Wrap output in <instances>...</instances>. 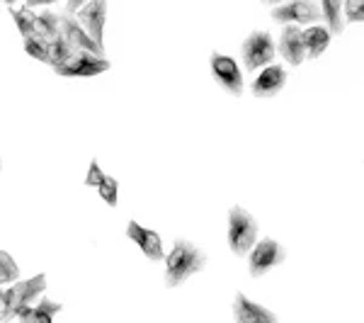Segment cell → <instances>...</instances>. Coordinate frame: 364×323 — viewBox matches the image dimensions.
Wrapping results in <instances>:
<instances>
[{
	"label": "cell",
	"instance_id": "obj_23",
	"mask_svg": "<svg viewBox=\"0 0 364 323\" xmlns=\"http://www.w3.org/2000/svg\"><path fill=\"white\" fill-rule=\"evenodd\" d=\"M97 192H100V197L109 204V207H117V204H119V202H117V199H119V183H117L112 175H107V178H105V183L97 187Z\"/></svg>",
	"mask_w": 364,
	"mask_h": 323
},
{
	"label": "cell",
	"instance_id": "obj_6",
	"mask_svg": "<svg viewBox=\"0 0 364 323\" xmlns=\"http://www.w3.org/2000/svg\"><path fill=\"white\" fill-rule=\"evenodd\" d=\"M209 66H211L214 80L224 88L228 95H233V97L243 95V73H240V66L236 63V58L224 56V54H219V51H211Z\"/></svg>",
	"mask_w": 364,
	"mask_h": 323
},
{
	"label": "cell",
	"instance_id": "obj_10",
	"mask_svg": "<svg viewBox=\"0 0 364 323\" xmlns=\"http://www.w3.org/2000/svg\"><path fill=\"white\" fill-rule=\"evenodd\" d=\"M61 32H63V37L68 39V44L73 46V49L90 51V54L105 58V49L90 37V34L85 32V27L80 25L78 20H75V15H68V13L61 15Z\"/></svg>",
	"mask_w": 364,
	"mask_h": 323
},
{
	"label": "cell",
	"instance_id": "obj_9",
	"mask_svg": "<svg viewBox=\"0 0 364 323\" xmlns=\"http://www.w3.org/2000/svg\"><path fill=\"white\" fill-rule=\"evenodd\" d=\"M75 20L85 27L95 42L105 49V20H107V0H90L87 5L78 10Z\"/></svg>",
	"mask_w": 364,
	"mask_h": 323
},
{
	"label": "cell",
	"instance_id": "obj_3",
	"mask_svg": "<svg viewBox=\"0 0 364 323\" xmlns=\"http://www.w3.org/2000/svg\"><path fill=\"white\" fill-rule=\"evenodd\" d=\"M257 221L243 207H233L228 211V248L233 255L243 258L257 245Z\"/></svg>",
	"mask_w": 364,
	"mask_h": 323
},
{
	"label": "cell",
	"instance_id": "obj_15",
	"mask_svg": "<svg viewBox=\"0 0 364 323\" xmlns=\"http://www.w3.org/2000/svg\"><path fill=\"white\" fill-rule=\"evenodd\" d=\"M331 37H333L331 29L321 27V25L304 29V44H306L309 58H318L323 51H326L328 46H331Z\"/></svg>",
	"mask_w": 364,
	"mask_h": 323
},
{
	"label": "cell",
	"instance_id": "obj_21",
	"mask_svg": "<svg viewBox=\"0 0 364 323\" xmlns=\"http://www.w3.org/2000/svg\"><path fill=\"white\" fill-rule=\"evenodd\" d=\"M25 51L32 58H37V61L49 63V66H51V51H49V42H46V39L32 34V37L25 39Z\"/></svg>",
	"mask_w": 364,
	"mask_h": 323
},
{
	"label": "cell",
	"instance_id": "obj_26",
	"mask_svg": "<svg viewBox=\"0 0 364 323\" xmlns=\"http://www.w3.org/2000/svg\"><path fill=\"white\" fill-rule=\"evenodd\" d=\"M90 0H68L66 3V10L63 13H68V15H78V10L83 8V5H87Z\"/></svg>",
	"mask_w": 364,
	"mask_h": 323
},
{
	"label": "cell",
	"instance_id": "obj_24",
	"mask_svg": "<svg viewBox=\"0 0 364 323\" xmlns=\"http://www.w3.org/2000/svg\"><path fill=\"white\" fill-rule=\"evenodd\" d=\"M345 20L364 22V0H348L345 3Z\"/></svg>",
	"mask_w": 364,
	"mask_h": 323
},
{
	"label": "cell",
	"instance_id": "obj_13",
	"mask_svg": "<svg viewBox=\"0 0 364 323\" xmlns=\"http://www.w3.org/2000/svg\"><path fill=\"white\" fill-rule=\"evenodd\" d=\"M233 316H236V323H279L277 316L269 309L260 307V304L250 302L243 292L236 295V302H233Z\"/></svg>",
	"mask_w": 364,
	"mask_h": 323
},
{
	"label": "cell",
	"instance_id": "obj_19",
	"mask_svg": "<svg viewBox=\"0 0 364 323\" xmlns=\"http://www.w3.org/2000/svg\"><path fill=\"white\" fill-rule=\"evenodd\" d=\"M10 15L15 17V25L20 29L22 39L32 37V34H37V13H32V8H8Z\"/></svg>",
	"mask_w": 364,
	"mask_h": 323
},
{
	"label": "cell",
	"instance_id": "obj_29",
	"mask_svg": "<svg viewBox=\"0 0 364 323\" xmlns=\"http://www.w3.org/2000/svg\"><path fill=\"white\" fill-rule=\"evenodd\" d=\"M3 3H5V5H8V8H13V5L17 3V0H3Z\"/></svg>",
	"mask_w": 364,
	"mask_h": 323
},
{
	"label": "cell",
	"instance_id": "obj_17",
	"mask_svg": "<svg viewBox=\"0 0 364 323\" xmlns=\"http://www.w3.org/2000/svg\"><path fill=\"white\" fill-rule=\"evenodd\" d=\"M61 311V304L56 302H49V299H42V302L37 304V307H27L22 311L17 319L20 323H54V316Z\"/></svg>",
	"mask_w": 364,
	"mask_h": 323
},
{
	"label": "cell",
	"instance_id": "obj_5",
	"mask_svg": "<svg viewBox=\"0 0 364 323\" xmlns=\"http://www.w3.org/2000/svg\"><path fill=\"white\" fill-rule=\"evenodd\" d=\"M277 54V44H274L269 32H252L245 37L240 46V56H243V66L248 70H257L262 66H269Z\"/></svg>",
	"mask_w": 364,
	"mask_h": 323
},
{
	"label": "cell",
	"instance_id": "obj_2",
	"mask_svg": "<svg viewBox=\"0 0 364 323\" xmlns=\"http://www.w3.org/2000/svg\"><path fill=\"white\" fill-rule=\"evenodd\" d=\"M46 292V275H37L32 280L25 282H15L8 290H3V314H0V321L8 323L10 319H17L22 314L32 299H37L39 295Z\"/></svg>",
	"mask_w": 364,
	"mask_h": 323
},
{
	"label": "cell",
	"instance_id": "obj_1",
	"mask_svg": "<svg viewBox=\"0 0 364 323\" xmlns=\"http://www.w3.org/2000/svg\"><path fill=\"white\" fill-rule=\"evenodd\" d=\"M204 268H207V255L190 240L175 238L173 250L166 258V287H178Z\"/></svg>",
	"mask_w": 364,
	"mask_h": 323
},
{
	"label": "cell",
	"instance_id": "obj_20",
	"mask_svg": "<svg viewBox=\"0 0 364 323\" xmlns=\"http://www.w3.org/2000/svg\"><path fill=\"white\" fill-rule=\"evenodd\" d=\"M49 51H51V66H61V63H66L70 56L75 54V49L68 44V39L63 37V32L58 34L56 39H51L49 42Z\"/></svg>",
	"mask_w": 364,
	"mask_h": 323
},
{
	"label": "cell",
	"instance_id": "obj_22",
	"mask_svg": "<svg viewBox=\"0 0 364 323\" xmlns=\"http://www.w3.org/2000/svg\"><path fill=\"white\" fill-rule=\"evenodd\" d=\"M17 277H20V270H17L13 255L8 250H0V282L3 285H15Z\"/></svg>",
	"mask_w": 364,
	"mask_h": 323
},
{
	"label": "cell",
	"instance_id": "obj_12",
	"mask_svg": "<svg viewBox=\"0 0 364 323\" xmlns=\"http://www.w3.org/2000/svg\"><path fill=\"white\" fill-rule=\"evenodd\" d=\"M127 236H129V240H134V243L144 250V255L149 258V260L156 263V260H163V258H166V253H163L161 236H158L156 231H151V228H144L139 221H129Z\"/></svg>",
	"mask_w": 364,
	"mask_h": 323
},
{
	"label": "cell",
	"instance_id": "obj_4",
	"mask_svg": "<svg viewBox=\"0 0 364 323\" xmlns=\"http://www.w3.org/2000/svg\"><path fill=\"white\" fill-rule=\"evenodd\" d=\"M272 20L279 25H316V22H326L323 8L316 0H289L284 5L272 8Z\"/></svg>",
	"mask_w": 364,
	"mask_h": 323
},
{
	"label": "cell",
	"instance_id": "obj_28",
	"mask_svg": "<svg viewBox=\"0 0 364 323\" xmlns=\"http://www.w3.org/2000/svg\"><path fill=\"white\" fill-rule=\"evenodd\" d=\"M262 3H265V5H274V8H277V5H284V3H289V0H262Z\"/></svg>",
	"mask_w": 364,
	"mask_h": 323
},
{
	"label": "cell",
	"instance_id": "obj_8",
	"mask_svg": "<svg viewBox=\"0 0 364 323\" xmlns=\"http://www.w3.org/2000/svg\"><path fill=\"white\" fill-rule=\"evenodd\" d=\"M284 258H287V250L282 248L274 238L257 240V245L250 250V260H248L250 275H252V277H262L267 270L282 265V263H284Z\"/></svg>",
	"mask_w": 364,
	"mask_h": 323
},
{
	"label": "cell",
	"instance_id": "obj_25",
	"mask_svg": "<svg viewBox=\"0 0 364 323\" xmlns=\"http://www.w3.org/2000/svg\"><path fill=\"white\" fill-rule=\"evenodd\" d=\"M105 178H107V175H105L102 170H100V163H97V161H92V163H90V170H87L85 185H87V187H100V185L105 183Z\"/></svg>",
	"mask_w": 364,
	"mask_h": 323
},
{
	"label": "cell",
	"instance_id": "obj_27",
	"mask_svg": "<svg viewBox=\"0 0 364 323\" xmlns=\"http://www.w3.org/2000/svg\"><path fill=\"white\" fill-rule=\"evenodd\" d=\"M56 0H27V8H39V5H54Z\"/></svg>",
	"mask_w": 364,
	"mask_h": 323
},
{
	"label": "cell",
	"instance_id": "obj_18",
	"mask_svg": "<svg viewBox=\"0 0 364 323\" xmlns=\"http://www.w3.org/2000/svg\"><path fill=\"white\" fill-rule=\"evenodd\" d=\"M58 34H61V15L49 13V10L37 13V37L51 42V39H56Z\"/></svg>",
	"mask_w": 364,
	"mask_h": 323
},
{
	"label": "cell",
	"instance_id": "obj_7",
	"mask_svg": "<svg viewBox=\"0 0 364 323\" xmlns=\"http://www.w3.org/2000/svg\"><path fill=\"white\" fill-rule=\"evenodd\" d=\"M109 70V61L102 56H95L90 51H80L75 49V54L68 58L66 63L54 68L56 75H63V78H92L97 73H105Z\"/></svg>",
	"mask_w": 364,
	"mask_h": 323
},
{
	"label": "cell",
	"instance_id": "obj_11",
	"mask_svg": "<svg viewBox=\"0 0 364 323\" xmlns=\"http://www.w3.org/2000/svg\"><path fill=\"white\" fill-rule=\"evenodd\" d=\"M279 51L289 66H301L306 58V44H304V32L296 25H284L279 37Z\"/></svg>",
	"mask_w": 364,
	"mask_h": 323
},
{
	"label": "cell",
	"instance_id": "obj_16",
	"mask_svg": "<svg viewBox=\"0 0 364 323\" xmlns=\"http://www.w3.org/2000/svg\"><path fill=\"white\" fill-rule=\"evenodd\" d=\"M345 3L348 0H321L323 17H326V27L331 29L333 37H340L345 32Z\"/></svg>",
	"mask_w": 364,
	"mask_h": 323
},
{
	"label": "cell",
	"instance_id": "obj_14",
	"mask_svg": "<svg viewBox=\"0 0 364 323\" xmlns=\"http://www.w3.org/2000/svg\"><path fill=\"white\" fill-rule=\"evenodd\" d=\"M287 83V70L282 66H267L252 80V95L255 97H274Z\"/></svg>",
	"mask_w": 364,
	"mask_h": 323
}]
</instances>
